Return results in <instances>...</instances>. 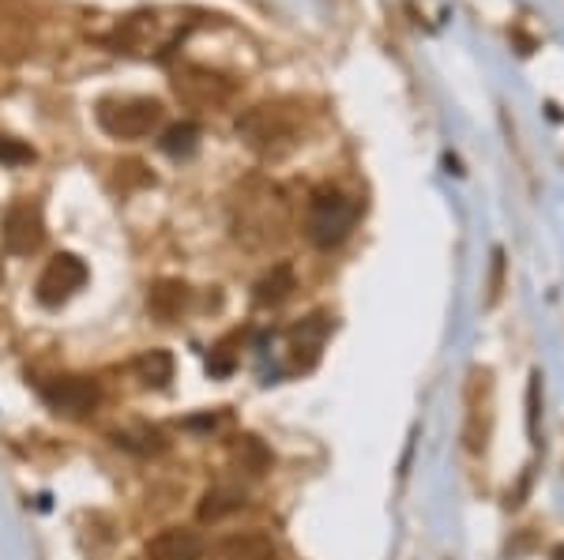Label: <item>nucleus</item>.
Masks as SVG:
<instances>
[{"instance_id":"obj_1","label":"nucleus","mask_w":564,"mask_h":560,"mask_svg":"<svg viewBox=\"0 0 564 560\" xmlns=\"http://www.w3.org/2000/svg\"><path fill=\"white\" fill-rule=\"evenodd\" d=\"M238 135L260 155H286L302 135V110L290 102H263L252 106L238 121Z\"/></svg>"},{"instance_id":"obj_2","label":"nucleus","mask_w":564,"mask_h":560,"mask_svg":"<svg viewBox=\"0 0 564 560\" xmlns=\"http://www.w3.org/2000/svg\"><path fill=\"white\" fill-rule=\"evenodd\" d=\"M354 219H358V204L347 200L343 193H335V188H321L305 207V233L313 245L332 249L354 230Z\"/></svg>"},{"instance_id":"obj_3","label":"nucleus","mask_w":564,"mask_h":560,"mask_svg":"<svg viewBox=\"0 0 564 560\" xmlns=\"http://www.w3.org/2000/svg\"><path fill=\"white\" fill-rule=\"evenodd\" d=\"M159 102H148V98H124V102H102L98 110V124L113 135V140H140V135H151V129L159 124Z\"/></svg>"},{"instance_id":"obj_4","label":"nucleus","mask_w":564,"mask_h":560,"mask_svg":"<svg viewBox=\"0 0 564 560\" xmlns=\"http://www.w3.org/2000/svg\"><path fill=\"white\" fill-rule=\"evenodd\" d=\"M174 90H177L181 102L193 106V110H218V106H226L234 98L230 79H223L212 68H196V65L177 72Z\"/></svg>"},{"instance_id":"obj_5","label":"nucleus","mask_w":564,"mask_h":560,"mask_svg":"<svg viewBox=\"0 0 564 560\" xmlns=\"http://www.w3.org/2000/svg\"><path fill=\"white\" fill-rule=\"evenodd\" d=\"M42 395L53 410L68 414V418H84V414L95 410L98 399H102L98 384L87 381V376H57V381H50L42 387Z\"/></svg>"},{"instance_id":"obj_6","label":"nucleus","mask_w":564,"mask_h":560,"mask_svg":"<svg viewBox=\"0 0 564 560\" xmlns=\"http://www.w3.org/2000/svg\"><path fill=\"white\" fill-rule=\"evenodd\" d=\"M87 283V267H84V260L79 256H53L50 264H45L42 271V278H39V301L42 305H61V301H68L72 294L79 290V286Z\"/></svg>"},{"instance_id":"obj_7","label":"nucleus","mask_w":564,"mask_h":560,"mask_svg":"<svg viewBox=\"0 0 564 560\" xmlns=\"http://www.w3.org/2000/svg\"><path fill=\"white\" fill-rule=\"evenodd\" d=\"M489 421H494V384H489V373H475L470 376V387H467V448L475 451H486V440H489Z\"/></svg>"},{"instance_id":"obj_8","label":"nucleus","mask_w":564,"mask_h":560,"mask_svg":"<svg viewBox=\"0 0 564 560\" xmlns=\"http://www.w3.org/2000/svg\"><path fill=\"white\" fill-rule=\"evenodd\" d=\"M4 245L15 256H26L42 245V211L34 204H12L4 215Z\"/></svg>"},{"instance_id":"obj_9","label":"nucleus","mask_w":564,"mask_h":560,"mask_svg":"<svg viewBox=\"0 0 564 560\" xmlns=\"http://www.w3.org/2000/svg\"><path fill=\"white\" fill-rule=\"evenodd\" d=\"M151 560H204V538L188 527H166L148 541Z\"/></svg>"},{"instance_id":"obj_10","label":"nucleus","mask_w":564,"mask_h":560,"mask_svg":"<svg viewBox=\"0 0 564 560\" xmlns=\"http://www.w3.org/2000/svg\"><path fill=\"white\" fill-rule=\"evenodd\" d=\"M188 297L193 294H188V286L181 283V278H159L148 294V309H151V316H159V320L170 323L188 309Z\"/></svg>"},{"instance_id":"obj_11","label":"nucleus","mask_w":564,"mask_h":560,"mask_svg":"<svg viewBox=\"0 0 564 560\" xmlns=\"http://www.w3.org/2000/svg\"><path fill=\"white\" fill-rule=\"evenodd\" d=\"M223 557L226 560H279L275 541L260 530H245V535H230L223 541Z\"/></svg>"},{"instance_id":"obj_12","label":"nucleus","mask_w":564,"mask_h":560,"mask_svg":"<svg viewBox=\"0 0 564 560\" xmlns=\"http://www.w3.org/2000/svg\"><path fill=\"white\" fill-rule=\"evenodd\" d=\"M245 508V493L241 490H230V485H215V490L204 493V501H199V523H218L226 516H234V512Z\"/></svg>"},{"instance_id":"obj_13","label":"nucleus","mask_w":564,"mask_h":560,"mask_svg":"<svg viewBox=\"0 0 564 560\" xmlns=\"http://www.w3.org/2000/svg\"><path fill=\"white\" fill-rule=\"evenodd\" d=\"M290 294H294V267L290 264H275L257 283V305H263V309L268 305H282Z\"/></svg>"},{"instance_id":"obj_14","label":"nucleus","mask_w":564,"mask_h":560,"mask_svg":"<svg viewBox=\"0 0 564 560\" xmlns=\"http://www.w3.org/2000/svg\"><path fill=\"white\" fill-rule=\"evenodd\" d=\"M135 376L148 387H166L174 381V358L166 350H148V354L135 361Z\"/></svg>"},{"instance_id":"obj_15","label":"nucleus","mask_w":564,"mask_h":560,"mask_svg":"<svg viewBox=\"0 0 564 560\" xmlns=\"http://www.w3.org/2000/svg\"><path fill=\"white\" fill-rule=\"evenodd\" d=\"M234 459L241 463V471H249V474H268V466H271V451L260 444L257 437H238V444H234Z\"/></svg>"},{"instance_id":"obj_16","label":"nucleus","mask_w":564,"mask_h":560,"mask_svg":"<svg viewBox=\"0 0 564 560\" xmlns=\"http://www.w3.org/2000/svg\"><path fill=\"white\" fill-rule=\"evenodd\" d=\"M117 444L132 448V451H162V432L159 429H124L117 432Z\"/></svg>"},{"instance_id":"obj_17","label":"nucleus","mask_w":564,"mask_h":560,"mask_svg":"<svg viewBox=\"0 0 564 560\" xmlns=\"http://www.w3.org/2000/svg\"><path fill=\"white\" fill-rule=\"evenodd\" d=\"M162 147H166L170 155H188V151L196 147V129H193V124H177V129L166 132Z\"/></svg>"},{"instance_id":"obj_18","label":"nucleus","mask_w":564,"mask_h":560,"mask_svg":"<svg viewBox=\"0 0 564 560\" xmlns=\"http://www.w3.org/2000/svg\"><path fill=\"white\" fill-rule=\"evenodd\" d=\"M539 381H542V376L534 373L531 376V392H527V426H531L534 444H539Z\"/></svg>"}]
</instances>
